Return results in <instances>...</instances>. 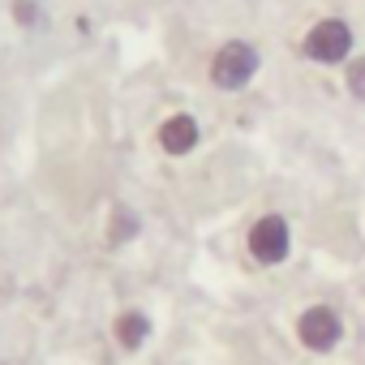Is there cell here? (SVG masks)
Wrapping results in <instances>:
<instances>
[{"mask_svg":"<svg viewBox=\"0 0 365 365\" xmlns=\"http://www.w3.org/2000/svg\"><path fill=\"white\" fill-rule=\"evenodd\" d=\"M258 69H262V52L250 43V39H224L215 52H211V65H207V78H211V86L215 91H228V95H237V91H245L254 78H258Z\"/></svg>","mask_w":365,"mask_h":365,"instance_id":"obj_1","label":"cell"},{"mask_svg":"<svg viewBox=\"0 0 365 365\" xmlns=\"http://www.w3.org/2000/svg\"><path fill=\"white\" fill-rule=\"evenodd\" d=\"M352 43H356V35H352V26L344 18H318L305 31L301 52L314 65H348L352 61Z\"/></svg>","mask_w":365,"mask_h":365,"instance_id":"obj_2","label":"cell"},{"mask_svg":"<svg viewBox=\"0 0 365 365\" xmlns=\"http://www.w3.org/2000/svg\"><path fill=\"white\" fill-rule=\"evenodd\" d=\"M245 250L258 267H279L288 254H292V228L284 215H262L250 224V237H245Z\"/></svg>","mask_w":365,"mask_h":365,"instance_id":"obj_3","label":"cell"},{"mask_svg":"<svg viewBox=\"0 0 365 365\" xmlns=\"http://www.w3.org/2000/svg\"><path fill=\"white\" fill-rule=\"evenodd\" d=\"M297 339H301L309 352H331V348L344 339V322H339V314H335L331 305H309V309H301V318H297Z\"/></svg>","mask_w":365,"mask_h":365,"instance_id":"obj_4","label":"cell"},{"mask_svg":"<svg viewBox=\"0 0 365 365\" xmlns=\"http://www.w3.org/2000/svg\"><path fill=\"white\" fill-rule=\"evenodd\" d=\"M198 138H202V129H198V120L190 116V112H172L159 129H155V142H159V150L163 155H172V159H180V155H190L194 146H198Z\"/></svg>","mask_w":365,"mask_h":365,"instance_id":"obj_5","label":"cell"},{"mask_svg":"<svg viewBox=\"0 0 365 365\" xmlns=\"http://www.w3.org/2000/svg\"><path fill=\"white\" fill-rule=\"evenodd\" d=\"M112 335H116V344H120L125 352H138V348L146 344V335H150V318H146L142 309H120L116 322H112Z\"/></svg>","mask_w":365,"mask_h":365,"instance_id":"obj_6","label":"cell"},{"mask_svg":"<svg viewBox=\"0 0 365 365\" xmlns=\"http://www.w3.org/2000/svg\"><path fill=\"white\" fill-rule=\"evenodd\" d=\"M138 228H142V220H138L129 207H116V211H112V224H108V241H112V245H125V241L138 237Z\"/></svg>","mask_w":365,"mask_h":365,"instance_id":"obj_7","label":"cell"},{"mask_svg":"<svg viewBox=\"0 0 365 365\" xmlns=\"http://www.w3.org/2000/svg\"><path fill=\"white\" fill-rule=\"evenodd\" d=\"M344 86L356 103H365V56H352L348 69H344Z\"/></svg>","mask_w":365,"mask_h":365,"instance_id":"obj_8","label":"cell"},{"mask_svg":"<svg viewBox=\"0 0 365 365\" xmlns=\"http://www.w3.org/2000/svg\"><path fill=\"white\" fill-rule=\"evenodd\" d=\"M14 22L22 26V31H35L39 26V0H14Z\"/></svg>","mask_w":365,"mask_h":365,"instance_id":"obj_9","label":"cell"}]
</instances>
